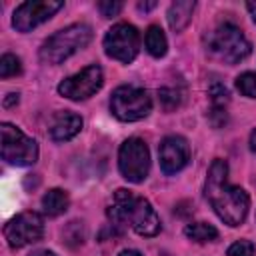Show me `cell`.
Returning <instances> with one entry per match:
<instances>
[{
	"label": "cell",
	"instance_id": "1",
	"mask_svg": "<svg viewBox=\"0 0 256 256\" xmlns=\"http://www.w3.org/2000/svg\"><path fill=\"white\" fill-rule=\"evenodd\" d=\"M204 196L210 202L212 210L218 214V218L228 226H240L246 220L250 198L244 188L228 182V164L220 158H216L208 168Z\"/></svg>",
	"mask_w": 256,
	"mask_h": 256
},
{
	"label": "cell",
	"instance_id": "2",
	"mask_svg": "<svg viewBox=\"0 0 256 256\" xmlns=\"http://www.w3.org/2000/svg\"><path fill=\"white\" fill-rule=\"evenodd\" d=\"M106 214L112 228L122 230L124 226H130L136 234L148 238L160 232V218L152 208V204L146 198L136 196L126 188H118L114 192Z\"/></svg>",
	"mask_w": 256,
	"mask_h": 256
},
{
	"label": "cell",
	"instance_id": "3",
	"mask_svg": "<svg viewBox=\"0 0 256 256\" xmlns=\"http://www.w3.org/2000/svg\"><path fill=\"white\" fill-rule=\"evenodd\" d=\"M90 40L92 28L88 24H70L44 40L40 48V60L44 64H62L66 58L88 46Z\"/></svg>",
	"mask_w": 256,
	"mask_h": 256
},
{
	"label": "cell",
	"instance_id": "4",
	"mask_svg": "<svg viewBox=\"0 0 256 256\" xmlns=\"http://www.w3.org/2000/svg\"><path fill=\"white\" fill-rule=\"evenodd\" d=\"M250 48L252 46L246 40L244 32L232 22L218 24L206 36V50L224 64L242 62L250 54Z\"/></svg>",
	"mask_w": 256,
	"mask_h": 256
},
{
	"label": "cell",
	"instance_id": "5",
	"mask_svg": "<svg viewBox=\"0 0 256 256\" xmlns=\"http://www.w3.org/2000/svg\"><path fill=\"white\" fill-rule=\"evenodd\" d=\"M152 98L144 88L118 86L110 96V112L122 122H136L150 114Z\"/></svg>",
	"mask_w": 256,
	"mask_h": 256
},
{
	"label": "cell",
	"instance_id": "6",
	"mask_svg": "<svg viewBox=\"0 0 256 256\" xmlns=\"http://www.w3.org/2000/svg\"><path fill=\"white\" fill-rule=\"evenodd\" d=\"M0 136H2L0 152H2V158L8 164L30 166V164H34L38 160V144H36V140L26 136L14 124L2 122L0 124Z\"/></svg>",
	"mask_w": 256,
	"mask_h": 256
},
{
	"label": "cell",
	"instance_id": "7",
	"mask_svg": "<svg viewBox=\"0 0 256 256\" xmlns=\"http://www.w3.org/2000/svg\"><path fill=\"white\" fill-rule=\"evenodd\" d=\"M118 168L120 174L132 182L140 184L150 172V152L142 138H128L118 150Z\"/></svg>",
	"mask_w": 256,
	"mask_h": 256
},
{
	"label": "cell",
	"instance_id": "8",
	"mask_svg": "<svg viewBox=\"0 0 256 256\" xmlns=\"http://www.w3.org/2000/svg\"><path fill=\"white\" fill-rule=\"evenodd\" d=\"M104 50L110 58L130 64L140 50V34L132 24H114L104 36Z\"/></svg>",
	"mask_w": 256,
	"mask_h": 256
},
{
	"label": "cell",
	"instance_id": "9",
	"mask_svg": "<svg viewBox=\"0 0 256 256\" xmlns=\"http://www.w3.org/2000/svg\"><path fill=\"white\" fill-rule=\"evenodd\" d=\"M44 236V218L38 212H20L4 226V238L10 248H24Z\"/></svg>",
	"mask_w": 256,
	"mask_h": 256
},
{
	"label": "cell",
	"instance_id": "10",
	"mask_svg": "<svg viewBox=\"0 0 256 256\" xmlns=\"http://www.w3.org/2000/svg\"><path fill=\"white\" fill-rule=\"evenodd\" d=\"M104 84V74L98 64H90L84 70L64 78L58 84V92L68 100H86L94 96Z\"/></svg>",
	"mask_w": 256,
	"mask_h": 256
},
{
	"label": "cell",
	"instance_id": "11",
	"mask_svg": "<svg viewBox=\"0 0 256 256\" xmlns=\"http://www.w3.org/2000/svg\"><path fill=\"white\" fill-rule=\"evenodd\" d=\"M62 6H64L62 0H28V2H22L20 6H16V10L12 14V26L18 32H30L32 28L50 20Z\"/></svg>",
	"mask_w": 256,
	"mask_h": 256
},
{
	"label": "cell",
	"instance_id": "12",
	"mask_svg": "<svg viewBox=\"0 0 256 256\" xmlns=\"http://www.w3.org/2000/svg\"><path fill=\"white\" fill-rule=\"evenodd\" d=\"M160 168L164 174L180 172L190 160V144L182 136H166L158 148Z\"/></svg>",
	"mask_w": 256,
	"mask_h": 256
},
{
	"label": "cell",
	"instance_id": "13",
	"mask_svg": "<svg viewBox=\"0 0 256 256\" xmlns=\"http://www.w3.org/2000/svg\"><path fill=\"white\" fill-rule=\"evenodd\" d=\"M82 118L74 112H58L54 118H52V124H50V138L56 140V142H66L70 138H74L80 130H82Z\"/></svg>",
	"mask_w": 256,
	"mask_h": 256
},
{
	"label": "cell",
	"instance_id": "14",
	"mask_svg": "<svg viewBox=\"0 0 256 256\" xmlns=\"http://www.w3.org/2000/svg\"><path fill=\"white\" fill-rule=\"evenodd\" d=\"M194 8H196V2L194 0H180V2H172L170 8H168V24L174 32H182L190 20H192V14H194Z\"/></svg>",
	"mask_w": 256,
	"mask_h": 256
},
{
	"label": "cell",
	"instance_id": "15",
	"mask_svg": "<svg viewBox=\"0 0 256 256\" xmlns=\"http://www.w3.org/2000/svg\"><path fill=\"white\" fill-rule=\"evenodd\" d=\"M68 204H70L68 192L62 190V188H50L42 196V210L48 216H60V214H64L68 210Z\"/></svg>",
	"mask_w": 256,
	"mask_h": 256
},
{
	"label": "cell",
	"instance_id": "16",
	"mask_svg": "<svg viewBox=\"0 0 256 256\" xmlns=\"http://www.w3.org/2000/svg\"><path fill=\"white\" fill-rule=\"evenodd\" d=\"M144 44H146L148 54H150V56H154V58H162V56L166 54V50H168L166 34H164V30H162L160 26H156V24L148 26V30H146V38H144Z\"/></svg>",
	"mask_w": 256,
	"mask_h": 256
},
{
	"label": "cell",
	"instance_id": "17",
	"mask_svg": "<svg viewBox=\"0 0 256 256\" xmlns=\"http://www.w3.org/2000/svg\"><path fill=\"white\" fill-rule=\"evenodd\" d=\"M208 96H210V102H212V116L214 114H220V118L226 120V104L230 100V94H228V88L220 82H212L210 88H208Z\"/></svg>",
	"mask_w": 256,
	"mask_h": 256
},
{
	"label": "cell",
	"instance_id": "18",
	"mask_svg": "<svg viewBox=\"0 0 256 256\" xmlns=\"http://www.w3.org/2000/svg\"><path fill=\"white\" fill-rule=\"evenodd\" d=\"M184 234L194 242H212L218 238V230L208 222H190L184 228Z\"/></svg>",
	"mask_w": 256,
	"mask_h": 256
},
{
	"label": "cell",
	"instance_id": "19",
	"mask_svg": "<svg viewBox=\"0 0 256 256\" xmlns=\"http://www.w3.org/2000/svg\"><path fill=\"white\" fill-rule=\"evenodd\" d=\"M236 88L242 96L254 98L256 100V74L254 72H244L236 78Z\"/></svg>",
	"mask_w": 256,
	"mask_h": 256
},
{
	"label": "cell",
	"instance_id": "20",
	"mask_svg": "<svg viewBox=\"0 0 256 256\" xmlns=\"http://www.w3.org/2000/svg\"><path fill=\"white\" fill-rule=\"evenodd\" d=\"M22 66H20V60L14 56V54H4L0 58V76L2 78H10V76H16L20 74Z\"/></svg>",
	"mask_w": 256,
	"mask_h": 256
},
{
	"label": "cell",
	"instance_id": "21",
	"mask_svg": "<svg viewBox=\"0 0 256 256\" xmlns=\"http://www.w3.org/2000/svg\"><path fill=\"white\" fill-rule=\"evenodd\" d=\"M158 98H160V104L166 112L174 110L180 106V92L174 90V88H160L158 90Z\"/></svg>",
	"mask_w": 256,
	"mask_h": 256
},
{
	"label": "cell",
	"instance_id": "22",
	"mask_svg": "<svg viewBox=\"0 0 256 256\" xmlns=\"http://www.w3.org/2000/svg\"><path fill=\"white\" fill-rule=\"evenodd\" d=\"M122 8H124V4L118 2V0H102V2H98V10H100V14H102L104 18H114V16H118V14L122 12Z\"/></svg>",
	"mask_w": 256,
	"mask_h": 256
},
{
	"label": "cell",
	"instance_id": "23",
	"mask_svg": "<svg viewBox=\"0 0 256 256\" xmlns=\"http://www.w3.org/2000/svg\"><path fill=\"white\" fill-rule=\"evenodd\" d=\"M228 256H254V244L250 240H236L228 248Z\"/></svg>",
	"mask_w": 256,
	"mask_h": 256
},
{
	"label": "cell",
	"instance_id": "24",
	"mask_svg": "<svg viewBox=\"0 0 256 256\" xmlns=\"http://www.w3.org/2000/svg\"><path fill=\"white\" fill-rule=\"evenodd\" d=\"M12 104H18V94H14V92H12V94H8V96L4 98V106H6V108H8V106H12Z\"/></svg>",
	"mask_w": 256,
	"mask_h": 256
},
{
	"label": "cell",
	"instance_id": "25",
	"mask_svg": "<svg viewBox=\"0 0 256 256\" xmlns=\"http://www.w3.org/2000/svg\"><path fill=\"white\" fill-rule=\"evenodd\" d=\"M246 8H248V12H250L252 20L256 22V0H250V2H246Z\"/></svg>",
	"mask_w": 256,
	"mask_h": 256
},
{
	"label": "cell",
	"instance_id": "26",
	"mask_svg": "<svg viewBox=\"0 0 256 256\" xmlns=\"http://www.w3.org/2000/svg\"><path fill=\"white\" fill-rule=\"evenodd\" d=\"M154 6H156V2H138V10H144V12L152 10Z\"/></svg>",
	"mask_w": 256,
	"mask_h": 256
},
{
	"label": "cell",
	"instance_id": "27",
	"mask_svg": "<svg viewBox=\"0 0 256 256\" xmlns=\"http://www.w3.org/2000/svg\"><path fill=\"white\" fill-rule=\"evenodd\" d=\"M30 256H56L52 250H36V252H32Z\"/></svg>",
	"mask_w": 256,
	"mask_h": 256
},
{
	"label": "cell",
	"instance_id": "28",
	"mask_svg": "<svg viewBox=\"0 0 256 256\" xmlns=\"http://www.w3.org/2000/svg\"><path fill=\"white\" fill-rule=\"evenodd\" d=\"M250 150L256 154V130H252V134H250Z\"/></svg>",
	"mask_w": 256,
	"mask_h": 256
},
{
	"label": "cell",
	"instance_id": "29",
	"mask_svg": "<svg viewBox=\"0 0 256 256\" xmlns=\"http://www.w3.org/2000/svg\"><path fill=\"white\" fill-rule=\"evenodd\" d=\"M118 256H142L138 250H122Z\"/></svg>",
	"mask_w": 256,
	"mask_h": 256
}]
</instances>
